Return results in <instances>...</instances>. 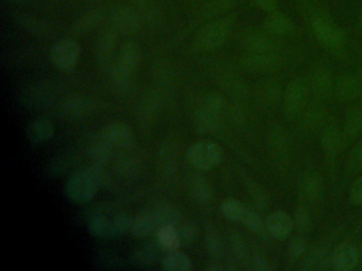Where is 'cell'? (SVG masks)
<instances>
[{"instance_id":"cell-16","label":"cell","mask_w":362,"mask_h":271,"mask_svg":"<svg viewBox=\"0 0 362 271\" xmlns=\"http://www.w3.org/2000/svg\"><path fill=\"white\" fill-rule=\"evenodd\" d=\"M267 232L276 239H285L294 230V219L283 211H275L267 217Z\"/></svg>"},{"instance_id":"cell-22","label":"cell","mask_w":362,"mask_h":271,"mask_svg":"<svg viewBox=\"0 0 362 271\" xmlns=\"http://www.w3.org/2000/svg\"><path fill=\"white\" fill-rule=\"evenodd\" d=\"M265 30L272 35H286L294 30V23L285 14L280 12L270 13L264 23Z\"/></svg>"},{"instance_id":"cell-2","label":"cell","mask_w":362,"mask_h":271,"mask_svg":"<svg viewBox=\"0 0 362 271\" xmlns=\"http://www.w3.org/2000/svg\"><path fill=\"white\" fill-rule=\"evenodd\" d=\"M233 26V17H221L211 21L200 30L195 41L196 46L203 51L218 48L227 41Z\"/></svg>"},{"instance_id":"cell-51","label":"cell","mask_w":362,"mask_h":271,"mask_svg":"<svg viewBox=\"0 0 362 271\" xmlns=\"http://www.w3.org/2000/svg\"><path fill=\"white\" fill-rule=\"evenodd\" d=\"M66 159L63 158H59V159L53 160V163H50V168H49V173L50 175H59L62 173L66 169Z\"/></svg>"},{"instance_id":"cell-1","label":"cell","mask_w":362,"mask_h":271,"mask_svg":"<svg viewBox=\"0 0 362 271\" xmlns=\"http://www.w3.org/2000/svg\"><path fill=\"white\" fill-rule=\"evenodd\" d=\"M142 61V53L136 43H124L120 50L117 62L113 67V79L120 88H126L131 84L134 72L137 70Z\"/></svg>"},{"instance_id":"cell-33","label":"cell","mask_w":362,"mask_h":271,"mask_svg":"<svg viewBox=\"0 0 362 271\" xmlns=\"http://www.w3.org/2000/svg\"><path fill=\"white\" fill-rule=\"evenodd\" d=\"M344 132L346 137L350 139L358 137L362 134V110L354 108L346 114L345 122H344Z\"/></svg>"},{"instance_id":"cell-38","label":"cell","mask_w":362,"mask_h":271,"mask_svg":"<svg viewBox=\"0 0 362 271\" xmlns=\"http://www.w3.org/2000/svg\"><path fill=\"white\" fill-rule=\"evenodd\" d=\"M175 228H177L178 235H179L181 247L191 244L197 237L198 227L193 221H182Z\"/></svg>"},{"instance_id":"cell-35","label":"cell","mask_w":362,"mask_h":271,"mask_svg":"<svg viewBox=\"0 0 362 271\" xmlns=\"http://www.w3.org/2000/svg\"><path fill=\"white\" fill-rule=\"evenodd\" d=\"M220 211L227 219L241 221L245 214V207L237 199H227L221 203Z\"/></svg>"},{"instance_id":"cell-6","label":"cell","mask_w":362,"mask_h":271,"mask_svg":"<svg viewBox=\"0 0 362 271\" xmlns=\"http://www.w3.org/2000/svg\"><path fill=\"white\" fill-rule=\"evenodd\" d=\"M225 101L220 96L211 94L203 99L198 114V124L202 132H211L218 128Z\"/></svg>"},{"instance_id":"cell-50","label":"cell","mask_w":362,"mask_h":271,"mask_svg":"<svg viewBox=\"0 0 362 271\" xmlns=\"http://www.w3.org/2000/svg\"><path fill=\"white\" fill-rule=\"evenodd\" d=\"M253 1L256 3L257 7L269 13H273L278 10V0H253Z\"/></svg>"},{"instance_id":"cell-39","label":"cell","mask_w":362,"mask_h":271,"mask_svg":"<svg viewBox=\"0 0 362 271\" xmlns=\"http://www.w3.org/2000/svg\"><path fill=\"white\" fill-rule=\"evenodd\" d=\"M158 254V246L153 243H150V244L144 245L136 252L135 260L137 261L138 264L142 265V266L152 265L155 262Z\"/></svg>"},{"instance_id":"cell-44","label":"cell","mask_w":362,"mask_h":271,"mask_svg":"<svg viewBox=\"0 0 362 271\" xmlns=\"http://www.w3.org/2000/svg\"><path fill=\"white\" fill-rule=\"evenodd\" d=\"M248 189L250 197H252L253 201H255V203L259 208H266L269 205V199L266 192L259 187L257 183L251 181V183H249Z\"/></svg>"},{"instance_id":"cell-15","label":"cell","mask_w":362,"mask_h":271,"mask_svg":"<svg viewBox=\"0 0 362 271\" xmlns=\"http://www.w3.org/2000/svg\"><path fill=\"white\" fill-rule=\"evenodd\" d=\"M358 263V251L350 243H341L336 247L330 258V264L339 271H349L355 268Z\"/></svg>"},{"instance_id":"cell-12","label":"cell","mask_w":362,"mask_h":271,"mask_svg":"<svg viewBox=\"0 0 362 271\" xmlns=\"http://www.w3.org/2000/svg\"><path fill=\"white\" fill-rule=\"evenodd\" d=\"M101 134L112 144L113 148L120 150H128L135 142V134L132 128L122 122L108 124Z\"/></svg>"},{"instance_id":"cell-7","label":"cell","mask_w":362,"mask_h":271,"mask_svg":"<svg viewBox=\"0 0 362 271\" xmlns=\"http://www.w3.org/2000/svg\"><path fill=\"white\" fill-rule=\"evenodd\" d=\"M113 28L124 35H133L140 31L142 21L132 6H120L111 15Z\"/></svg>"},{"instance_id":"cell-30","label":"cell","mask_w":362,"mask_h":271,"mask_svg":"<svg viewBox=\"0 0 362 271\" xmlns=\"http://www.w3.org/2000/svg\"><path fill=\"white\" fill-rule=\"evenodd\" d=\"M163 266L169 271H191L193 269V263L187 255L181 251H169L163 259Z\"/></svg>"},{"instance_id":"cell-45","label":"cell","mask_w":362,"mask_h":271,"mask_svg":"<svg viewBox=\"0 0 362 271\" xmlns=\"http://www.w3.org/2000/svg\"><path fill=\"white\" fill-rule=\"evenodd\" d=\"M207 248L211 257L220 259L223 254V245L216 234H209L207 239Z\"/></svg>"},{"instance_id":"cell-43","label":"cell","mask_w":362,"mask_h":271,"mask_svg":"<svg viewBox=\"0 0 362 271\" xmlns=\"http://www.w3.org/2000/svg\"><path fill=\"white\" fill-rule=\"evenodd\" d=\"M306 241L304 237H298L292 239L288 245V254L292 260H298L306 251Z\"/></svg>"},{"instance_id":"cell-55","label":"cell","mask_w":362,"mask_h":271,"mask_svg":"<svg viewBox=\"0 0 362 271\" xmlns=\"http://www.w3.org/2000/svg\"><path fill=\"white\" fill-rule=\"evenodd\" d=\"M360 25H361L362 27V12L361 14H360Z\"/></svg>"},{"instance_id":"cell-29","label":"cell","mask_w":362,"mask_h":271,"mask_svg":"<svg viewBox=\"0 0 362 271\" xmlns=\"http://www.w3.org/2000/svg\"><path fill=\"white\" fill-rule=\"evenodd\" d=\"M112 144L100 134L94 140L90 146V157L95 164H104L108 161L112 155Z\"/></svg>"},{"instance_id":"cell-28","label":"cell","mask_w":362,"mask_h":271,"mask_svg":"<svg viewBox=\"0 0 362 271\" xmlns=\"http://www.w3.org/2000/svg\"><path fill=\"white\" fill-rule=\"evenodd\" d=\"M323 181L316 173H308L302 180L303 193L309 201H318L323 195Z\"/></svg>"},{"instance_id":"cell-56","label":"cell","mask_w":362,"mask_h":271,"mask_svg":"<svg viewBox=\"0 0 362 271\" xmlns=\"http://www.w3.org/2000/svg\"><path fill=\"white\" fill-rule=\"evenodd\" d=\"M361 110H362V99H361Z\"/></svg>"},{"instance_id":"cell-42","label":"cell","mask_w":362,"mask_h":271,"mask_svg":"<svg viewBox=\"0 0 362 271\" xmlns=\"http://www.w3.org/2000/svg\"><path fill=\"white\" fill-rule=\"evenodd\" d=\"M330 262L328 260L327 253L325 251L318 249L314 250L312 254L309 255V258L306 261V265L307 269H325L327 268V263Z\"/></svg>"},{"instance_id":"cell-34","label":"cell","mask_w":362,"mask_h":271,"mask_svg":"<svg viewBox=\"0 0 362 271\" xmlns=\"http://www.w3.org/2000/svg\"><path fill=\"white\" fill-rule=\"evenodd\" d=\"M341 143L339 130L334 126H330L324 130L322 136V146L328 156H335Z\"/></svg>"},{"instance_id":"cell-5","label":"cell","mask_w":362,"mask_h":271,"mask_svg":"<svg viewBox=\"0 0 362 271\" xmlns=\"http://www.w3.org/2000/svg\"><path fill=\"white\" fill-rule=\"evenodd\" d=\"M80 55V46L75 39H63L53 46L51 61L59 70L68 72L78 65Z\"/></svg>"},{"instance_id":"cell-47","label":"cell","mask_w":362,"mask_h":271,"mask_svg":"<svg viewBox=\"0 0 362 271\" xmlns=\"http://www.w3.org/2000/svg\"><path fill=\"white\" fill-rule=\"evenodd\" d=\"M350 167L353 170L362 169V140L352 150Z\"/></svg>"},{"instance_id":"cell-52","label":"cell","mask_w":362,"mask_h":271,"mask_svg":"<svg viewBox=\"0 0 362 271\" xmlns=\"http://www.w3.org/2000/svg\"><path fill=\"white\" fill-rule=\"evenodd\" d=\"M272 144L278 150L284 148L287 144L286 134H284V132H280V130H276L272 136Z\"/></svg>"},{"instance_id":"cell-9","label":"cell","mask_w":362,"mask_h":271,"mask_svg":"<svg viewBox=\"0 0 362 271\" xmlns=\"http://www.w3.org/2000/svg\"><path fill=\"white\" fill-rule=\"evenodd\" d=\"M117 46V31L113 27L104 28L96 43V59L101 68L112 66L115 50Z\"/></svg>"},{"instance_id":"cell-49","label":"cell","mask_w":362,"mask_h":271,"mask_svg":"<svg viewBox=\"0 0 362 271\" xmlns=\"http://www.w3.org/2000/svg\"><path fill=\"white\" fill-rule=\"evenodd\" d=\"M231 241H233V247H234L237 257H238L240 260H245V259L248 258V249L245 247V243H243L240 237H238V235H233V237H231Z\"/></svg>"},{"instance_id":"cell-14","label":"cell","mask_w":362,"mask_h":271,"mask_svg":"<svg viewBox=\"0 0 362 271\" xmlns=\"http://www.w3.org/2000/svg\"><path fill=\"white\" fill-rule=\"evenodd\" d=\"M270 33L262 32L258 30H249L243 34L242 45L249 52H274L276 41L271 37Z\"/></svg>"},{"instance_id":"cell-26","label":"cell","mask_w":362,"mask_h":271,"mask_svg":"<svg viewBox=\"0 0 362 271\" xmlns=\"http://www.w3.org/2000/svg\"><path fill=\"white\" fill-rule=\"evenodd\" d=\"M48 85L41 83V84H35V86L28 89L27 92L23 94L25 98H23V102H25L27 106H32V108L46 103L50 99L53 92V88Z\"/></svg>"},{"instance_id":"cell-31","label":"cell","mask_w":362,"mask_h":271,"mask_svg":"<svg viewBox=\"0 0 362 271\" xmlns=\"http://www.w3.org/2000/svg\"><path fill=\"white\" fill-rule=\"evenodd\" d=\"M191 195L200 203H209L213 197L211 183L203 176L196 174L191 183Z\"/></svg>"},{"instance_id":"cell-3","label":"cell","mask_w":362,"mask_h":271,"mask_svg":"<svg viewBox=\"0 0 362 271\" xmlns=\"http://www.w3.org/2000/svg\"><path fill=\"white\" fill-rule=\"evenodd\" d=\"M99 185L90 170L84 169L70 176L66 183V195L70 201L77 203H85L92 201L96 195Z\"/></svg>"},{"instance_id":"cell-54","label":"cell","mask_w":362,"mask_h":271,"mask_svg":"<svg viewBox=\"0 0 362 271\" xmlns=\"http://www.w3.org/2000/svg\"><path fill=\"white\" fill-rule=\"evenodd\" d=\"M5 1L17 6H28L30 3V0H5Z\"/></svg>"},{"instance_id":"cell-24","label":"cell","mask_w":362,"mask_h":271,"mask_svg":"<svg viewBox=\"0 0 362 271\" xmlns=\"http://www.w3.org/2000/svg\"><path fill=\"white\" fill-rule=\"evenodd\" d=\"M88 230L94 237L99 239H114V225L113 219L104 217V215H94L88 221Z\"/></svg>"},{"instance_id":"cell-8","label":"cell","mask_w":362,"mask_h":271,"mask_svg":"<svg viewBox=\"0 0 362 271\" xmlns=\"http://www.w3.org/2000/svg\"><path fill=\"white\" fill-rule=\"evenodd\" d=\"M312 27L316 39L324 46L330 49H338L343 46L345 41L343 32L325 17H316L312 21Z\"/></svg>"},{"instance_id":"cell-10","label":"cell","mask_w":362,"mask_h":271,"mask_svg":"<svg viewBox=\"0 0 362 271\" xmlns=\"http://www.w3.org/2000/svg\"><path fill=\"white\" fill-rule=\"evenodd\" d=\"M93 101L82 94H75L62 101L59 106V114L65 120H79L90 114Z\"/></svg>"},{"instance_id":"cell-23","label":"cell","mask_w":362,"mask_h":271,"mask_svg":"<svg viewBox=\"0 0 362 271\" xmlns=\"http://www.w3.org/2000/svg\"><path fill=\"white\" fill-rule=\"evenodd\" d=\"M359 81L352 74H345L341 77L338 81L337 86H336V92L337 96L341 99L342 101H352L355 100L360 94Z\"/></svg>"},{"instance_id":"cell-17","label":"cell","mask_w":362,"mask_h":271,"mask_svg":"<svg viewBox=\"0 0 362 271\" xmlns=\"http://www.w3.org/2000/svg\"><path fill=\"white\" fill-rule=\"evenodd\" d=\"M155 210L146 209L133 219L132 234L138 239L149 237L158 228Z\"/></svg>"},{"instance_id":"cell-25","label":"cell","mask_w":362,"mask_h":271,"mask_svg":"<svg viewBox=\"0 0 362 271\" xmlns=\"http://www.w3.org/2000/svg\"><path fill=\"white\" fill-rule=\"evenodd\" d=\"M234 5L235 0H209V3H205L198 12V17H196V19L200 21L213 19L229 11Z\"/></svg>"},{"instance_id":"cell-20","label":"cell","mask_w":362,"mask_h":271,"mask_svg":"<svg viewBox=\"0 0 362 271\" xmlns=\"http://www.w3.org/2000/svg\"><path fill=\"white\" fill-rule=\"evenodd\" d=\"M55 132L53 122L46 118L35 120L27 130L28 139L31 143L39 144L51 139Z\"/></svg>"},{"instance_id":"cell-32","label":"cell","mask_w":362,"mask_h":271,"mask_svg":"<svg viewBox=\"0 0 362 271\" xmlns=\"http://www.w3.org/2000/svg\"><path fill=\"white\" fill-rule=\"evenodd\" d=\"M158 246L165 250H177L180 245L179 235L175 227H161L158 231Z\"/></svg>"},{"instance_id":"cell-36","label":"cell","mask_w":362,"mask_h":271,"mask_svg":"<svg viewBox=\"0 0 362 271\" xmlns=\"http://www.w3.org/2000/svg\"><path fill=\"white\" fill-rule=\"evenodd\" d=\"M312 87L316 94H325L332 87V77L325 68H318L312 75Z\"/></svg>"},{"instance_id":"cell-4","label":"cell","mask_w":362,"mask_h":271,"mask_svg":"<svg viewBox=\"0 0 362 271\" xmlns=\"http://www.w3.org/2000/svg\"><path fill=\"white\" fill-rule=\"evenodd\" d=\"M187 161L197 170L213 169L222 159V150L218 144L209 140L197 142L187 152Z\"/></svg>"},{"instance_id":"cell-27","label":"cell","mask_w":362,"mask_h":271,"mask_svg":"<svg viewBox=\"0 0 362 271\" xmlns=\"http://www.w3.org/2000/svg\"><path fill=\"white\" fill-rule=\"evenodd\" d=\"M158 228L161 227H177L183 221V214L177 207L164 205L155 210Z\"/></svg>"},{"instance_id":"cell-13","label":"cell","mask_w":362,"mask_h":271,"mask_svg":"<svg viewBox=\"0 0 362 271\" xmlns=\"http://www.w3.org/2000/svg\"><path fill=\"white\" fill-rule=\"evenodd\" d=\"M106 17V9L104 7L95 8L81 14L71 26V33L77 37L88 34L96 29Z\"/></svg>"},{"instance_id":"cell-41","label":"cell","mask_w":362,"mask_h":271,"mask_svg":"<svg viewBox=\"0 0 362 271\" xmlns=\"http://www.w3.org/2000/svg\"><path fill=\"white\" fill-rule=\"evenodd\" d=\"M133 219L126 213H120L113 219V225H114L115 237L126 234L131 232Z\"/></svg>"},{"instance_id":"cell-19","label":"cell","mask_w":362,"mask_h":271,"mask_svg":"<svg viewBox=\"0 0 362 271\" xmlns=\"http://www.w3.org/2000/svg\"><path fill=\"white\" fill-rule=\"evenodd\" d=\"M13 19L21 29L32 35L44 37V35H48L50 33V26L46 21L35 17V15H31V14L17 12V13L14 14Z\"/></svg>"},{"instance_id":"cell-37","label":"cell","mask_w":362,"mask_h":271,"mask_svg":"<svg viewBox=\"0 0 362 271\" xmlns=\"http://www.w3.org/2000/svg\"><path fill=\"white\" fill-rule=\"evenodd\" d=\"M241 223H245V225H247L253 232L258 233V234H264L265 231H267L266 223L263 221L260 215L249 208H245Z\"/></svg>"},{"instance_id":"cell-46","label":"cell","mask_w":362,"mask_h":271,"mask_svg":"<svg viewBox=\"0 0 362 271\" xmlns=\"http://www.w3.org/2000/svg\"><path fill=\"white\" fill-rule=\"evenodd\" d=\"M158 112V102L153 98L144 102V108L142 110V117L140 120L144 121V124H147L148 122H151L152 119L154 118V114Z\"/></svg>"},{"instance_id":"cell-53","label":"cell","mask_w":362,"mask_h":271,"mask_svg":"<svg viewBox=\"0 0 362 271\" xmlns=\"http://www.w3.org/2000/svg\"><path fill=\"white\" fill-rule=\"evenodd\" d=\"M254 263L255 268L259 269V270H265V269H269L268 263L264 260V259L260 258V257H256L253 261Z\"/></svg>"},{"instance_id":"cell-18","label":"cell","mask_w":362,"mask_h":271,"mask_svg":"<svg viewBox=\"0 0 362 271\" xmlns=\"http://www.w3.org/2000/svg\"><path fill=\"white\" fill-rule=\"evenodd\" d=\"M280 59L274 52L249 53L243 57L242 64L252 71H268L278 67Z\"/></svg>"},{"instance_id":"cell-11","label":"cell","mask_w":362,"mask_h":271,"mask_svg":"<svg viewBox=\"0 0 362 271\" xmlns=\"http://www.w3.org/2000/svg\"><path fill=\"white\" fill-rule=\"evenodd\" d=\"M307 96V85L305 81L298 78L292 81L287 87L284 97L285 112L289 116H296L302 110Z\"/></svg>"},{"instance_id":"cell-21","label":"cell","mask_w":362,"mask_h":271,"mask_svg":"<svg viewBox=\"0 0 362 271\" xmlns=\"http://www.w3.org/2000/svg\"><path fill=\"white\" fill-rule=\"evenodd\" d=\"M131 3L142 19V23L155 26L161 21V10L154 0H131Z\"/></svg>"},{"instance_id":"cell-40","label":"cell","mask_w":362,"mask_h":271,"mask_svg":"<svg viewBox=\"0 0 362 271\" xmlns=\"http://www.w3.org/2000/svg\"><path fill=\"white\" fill-rule=\"evenodd\" d=\"M294 227L301 233H306L312 228V217L305 208L300 207L296 210L294 217Z\"/></svg>"},{"instance_id":"cell-48","label":"cell","mask_w":362,"mask_h":271,"mask_svg":"<svg viewBox=\"0 0 362 271\" xmlns=\"http://www.w3.org/2000/svg\"><path fill=\"white\" fill-rule=\"evenodd\" d=\"M350 199L356 205H362V177L356 180L350 190Z\"/></svg>"}]
</instances>
